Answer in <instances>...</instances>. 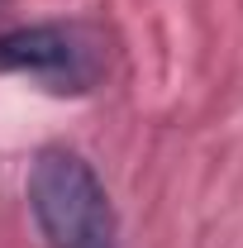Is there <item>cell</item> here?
I'll list each match as a JSON object with an SVG mask.
<instances>
[{"label":"cell","mask_w":243,"mask_h":248,"mask_svg":"<svg viewBox=\"0 0 243 248\" xmlns=\"http://www.w3.org/2000/svg\"><path fill=\"white\" fill-rule=\"evenodd\" d=\"M5 5H10V0H0V10H5Z\"/></svg>","instance_id":"obj_3"},{"label":"cell","mask_w":243,"mask_h":248,"mask_svg":"<svg viewBox=\"0 0 243 248\" xmlns=\"http://www.w3.org/2000/svg\"><path fill=\"white\" fill-rule=\"evenodd\" d=\"M29 210L48 248H120V224L95 167L72 148H43L29 162Z\"/></svg>","instance_id":"obj_1"},{"label":"cell","mask_w":243,"mask_h":248,"mask_svg":"<svg viewBox=\"0 0 243 248\" xmlns=\"http://www.w3.org/2000/svg\"><path fill=\"white\" fill-rule=\"evenodd\" d=\"M0 72L29 77L53 95H86L110 72V33L95 19H43L0 33Z\"/></svg>","instance_id":"obj_2"}]
</instances>
